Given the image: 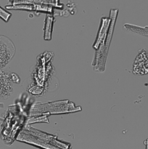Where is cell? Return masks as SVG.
Segmentation results:
<instances>
[{"mask_svg": "<svg viewBox=\"0 0 148 149\" xmlns=\"http://www.w3.org/2000/svg\"><path fill=\"white\" fill-rule=\"evenodd\" d=\"M16 52V48L11 39L4 35H0V68L10 62Z\"/></svg>", "mask_w": 148, "mask_h": 149, "instance_id": "1", "label": "cell"}, {"mask_svg": "<svg viewBox=\"0 0 148 149\" xmlns=\"http://www.w3.org/2000/svg\"><path fill=\"white\" fill-rule=\"evenodd\" d=\"M11 74L0 71V99H7L12 93Z\"/></svg>", "mask_w": 148, "mask_h": 149, "instance_id": "2", "label": "cell"}, {"mask_svg": "<svg viewBox=\"0 0 148 149\" xmlns=\"http://www.w3.org/2000/svg\"><path fill=\"white\" fill-rule=\"evenodd\" d=\"M133 72L137 74L148 73V52L143 51L136 58L133 65Z\"/></svg>", "mask_w": 148, "mask_h": 149, "instance_id": "3", "label": "cell"}]
</instances>
